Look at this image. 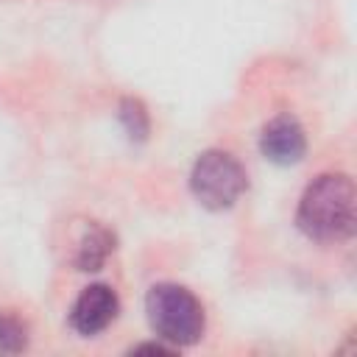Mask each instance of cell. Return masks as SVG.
Returning a JSON list of instances; mask_svg holds the SVG:
<instances>
[{"label":"cell","instance_id":"1","mask_svg":"<svg viewBox=\"0 0 357 357\" xmlns=\"http://www.w3.org/2000/svg\"><path fill=\"white\" fill-rule=\"evenodd\" d=\"M296 226L315 243L349 240L357 226L354 181L346 173H324L307 184L296 209Z\"/></svg>","mask_w":357,"mask_h":357},{"label":"cell","instance_id":"6","mask_svg":"<svg viewBox=\"0 0 357 357\" xmlns=\"http://www.w3.org/2000/svg\"><path fill=\"white\" fill-rule=\"evenodd\" d=\"M112 251H114V234L106 226L89 220V223H84L81 234L75 237L73 265L78 271H100Z\"/></svg>","mask_w":357,"mask_h":357},{"label":"cell","instance_id":"3","mask_svg":"<svg viewBox=\"0 0 357 357\" xmlns=\"http://www.w3.org/2000/svg\"><path fill=\"white\" fill-rule=\"evenodd\" d=\"M248 187L245 167L229 151H204L190 170V190L195 201L209 212L231 209Z\"/></svg>","mask_w":357,"mask_h":357},{"label":"cell","instance_id":"4","mask_svg":"<svg viewBox=\"0 0 357 357\" xmlns=\"http://www.w3.org/2000/svg\"><path fill=\"white\" fill-rule=\"evenodd\" d=\"M120 312V298L114 287L109 284H89L78 293V298L70 307V326L81 337H95L103 329H109L117 321Z\"/></svg>","mask_w":357,"mask_h":357},{"label":"cell","instance_id":"9","mask_svg":"<svg viewBox=\"0 0 357 357\" xmlns=\"http://www.w3.org/2000/svg\"><path fill=\"white\" fill-rule=\"evenodd\" d=\"M178 349L176 346H170V343H165V340H148V343H137V346H131V354H162V357H167V354H176Z\"/></svg>","mask_w":357,"mask_h":357},{"label":"cell","instance_id":"2","mask_svg":"<svg viewBox=\"0 0 357 357\" xmlns=\"http://www.w3.org/2000/svg\"><path fill=\"white\" fill-rule=\"evenodd\" d=\"M145 315L151 332L176 349L198 343L206 326L204 304L198 301V296L176 282H162L148 290Z\"/></svg>","mask_w":357,"mask_h":357},{"label":"cell","instance_id":"7","mask_svg":"<svg viewBox=\"0 0 357 357\" xmlns=\"http://www.w3.org/2000/svg\"><path fill=\"white\" fill-rule=\"evenodd\" d=\"M117 117H120V126L126 128V134H128L131 142H145V139H148L151 117H148L142 100H137V98H123L120 106H117Z\"/></svg>","mask_w":357,"mask_h":357},{"label":"cell","instance_id":"8","mask_svg":"<svg viewBox=\"0 0 357 357\" xmlns=\"http://www.w3.org/2000/svg\"><path fill=\"white\" fill-rule=\"evenodd\" d=\"M28 349V326L11 312H0V354H20Z\"/></svg>","mask_w":357,"mask_h":357},{"label":"cell","instance_id":"5","mask_svg":"<svg viewBox=\"0 0 357 357\" xmlns=\"http://www.w3.org/2000/svg\"><path fill=\"white\" fill-rule=\"evenodd\" d=\"M259 151L273 165H296L307 153V134L301 123L290 114H276L271 123H265L259 134Z\"/></svg>","mask_w":357,"mask_h":357}]
</instances>
